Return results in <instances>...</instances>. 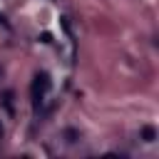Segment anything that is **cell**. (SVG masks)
Wrapping results in <instances>:
<instances>
[{
    "label": "cell",
    "mask_w": 159,
    "mask_h": 159,
    "mask_svg": "<svg viewBox=\"0 0 159 159\" xmlns=\"http://www.w3.org/2000/svg\"><path fill=\"white\" fill-rule=\"evenodd\" d=\"M50 87H52L50 75H47V72H37L35 80H32V99H35V109H40V104H42L45 94L50 92Z\"/></svg>",
    "instance_id": "cell-1"
},
{
    "label": "cell",
    "mask_w": 159,
    "mask_h": 159,
    "mask_svg": "<svg viewBox=\"0 0 159 159\" xmlns=\"http://www.w3.org/2000/svg\"><path fill=\"white\" fill-rule=\"evenodd\" d=\"M142 137H144V142H154L157 139V132H154V127H142Z\"/></svg>",
    "instance_id": "cell-2"
},
{
    "label": "cell",
    "mask_w": 159,
    "mask_h": 159,
    "mask_svg": "<svg viewBox=\"0 0 159 159\" xmlns=\"http://www.w3.org/2000/svg\"><path fill=\"white\" fill-rule=\"evenodd\" d=\"M2 104H5L7 112H12V92H5L2 94Z\"/></svg>",
    "instance_id": "cell-3"
},
{
    "label": "cell",
    "mask_w": 159,
    "mask_h": 159,
    "mask_svg": "<svg viewBox=\"0 0 159 159\" xmlns=\"http://www.w3.org/2000/svg\"><path fill=\"white\" fill-rule=\"evenodd\" d=\"M65 137H67V142H70V144H72V142H77V132H75V129H67V132H65Z\"/></svg>",
    "instance_id": "cell-4"
},
{
    "label": "cell",
    "mask_w": 159,
    "mask_h": 159,
    "mask_svg": "<svg viewBox=\"0 0 159 159\" xmlns=\"http://www.w3.org/2000/svg\"><path fill=\"white\" fill-rule=\"evenodd\" d=\"M0 137H2V124H0Z\"/></svg>",
    "instance_id": "cell-5"
}]
</instances>
